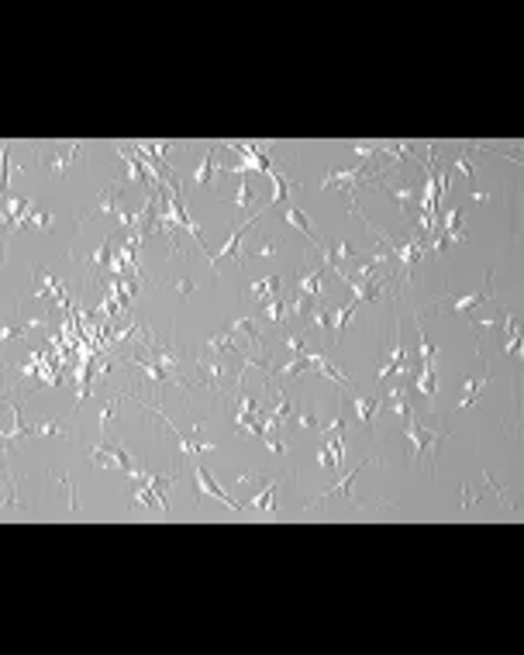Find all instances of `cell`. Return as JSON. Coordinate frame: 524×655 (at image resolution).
Here are the masks:
<instances>
[{"label":"cell","instance_id":"obj_6","mask_svg":"<svg viewBox=\"0 0 524 655\" xmlns=\"http://www.w3.org/2000/svg\"><path fill=\"white\" fill-rule=\"evenodd\" d=\"M203 352H217V356H242V349H239V342H235V328L224 325V328H221V335L207 338Z\"/></svg>","mask_w":524,"mask_h":655},{"label":"cell","instance_id":"obj_14","mask_svg":"<svg viewBox=\"0 0 524 655\" xmlns=\"http://www.w3.org/2000/svg\"><path fill=\"white\" fill-rule=\"evenodd\" d=\"M352 404H356V410H359V421L363 424H372L376 421V414H379V407H383V400L379 397H359V393H352Z\"/></svg>","mask_w":524,"mask_h":655},{"label":"cell","instance_id":"obj_7","mask_svg":"<svg viewBox=\"0 0 524 655\" xmlns=\"http://www.w3.org/2000/svg\"><path fill=\"white\" fill-rule=\"evenodd\" d=\"M194 473H197V483H201V490H203V493H210V497H217V500H221V504H228L231 511H242V507H245L242 500H235V497H228V493H224V490H221V487H217V483H214V480H210V473H207V466H194Z\"/></svg>","mask_w":524,"mask_h":655},{"label":"cell","instance_id":"obj_4","mask_svg":"<svg viewBox=\"0 0 524 655\" xmlns=\"http://www.w3.org/2000/svg\"><path fill=\"white\" fill-rule=\"evenodd\" d=\"M365 462H369V459H365ZM365 462H363V466H365ZM363 466H352V469H349V473H345V476H342V480H338V483L331 487V490H328V493H318V500H311L307 507H318V504H321L324 497H342V500H349V504H356V507L363 511L365 504H359V500L352 497V480L359 476V469H363Z\"/></svg>","mask_w":524,"mask_h":655},{"label":"cell","instance_id":"obj_21","mask_svg":"<svg viewBox=\"0 0 524 655\" xmlns=\"http://www.w3.org/2000/svg\"><path fill=\"white\" fill-rule=\"evenodd\" d=\"M469 149H473V145H462V152H459V156H455L448 166H452V169H459V173H462V176H466V180L476 187V173H473V166H469Z\"/></svg>","mask_w":524,"mask_h":655},{"label":"cell","instance_id":"obj_11","mask_svg":"<svg viewBox=\"0 0 524 655\" xmlns=\"http://www.w3.org/2000/svg\"><path fill=\"white\" fill-rule=\"evenodd\" d=\"M214 173H221V163L214 159V149L207 152L201 159V166H197V173H194V190H203L210 180H214Z\"/></svg>","mask_w":524,"mask_h":655},{"label":"cell","instance_id":"obj_9","mask_svg":"<svg viewBox=\"0 0 524 655\" xmlns=\"http://www.w3.org/2000/svg\"><path fill=\"white\" fill-rule=\"evenodd\" d=\"M283 217H286V224H293L297 231H304V238L311 242V248H318V245H321V242L314 238V231H311V221H307V214H304L300 207L286 204V214H283Z\"/></svg>","mask_w":524,"mask_h":655},{"label":"cell","instance_id":"obj_3","mask_svg":"<svg viewBox=\"0 0 524 655\" xmlns=\"http://www.w3.org/2000/svg\"><path fill=\"white\" fill-rule=\"evenodd\" d=\"M86 217H114V221H121V210H118V180H111V187L104 190V197L90 207V210H83L80 224ZM80 224H76V228H80Z\"/></svg>","mask_w":524,"mask_h":655},{"label":"cell","instance_id":"obj_17","mask_svg":"<svg viewBox=\"0 0 524 655\" xmlns=\"http://www.w3.org/2000/svg\"><path fill=\"white\" fill-rule=\"evenodd\" d=\"M276 487H280V480H269V483L259 490V497L252 500V507H255V511H266V514L273 518V514H276V511H273V493H276Z\"/></svg>","mask_w":524,"mask_h":655},{"label":"cell","instance_id":"obj_5","mask_svg":"<svg viewBox=\"0 0 524 655\" xmlns=\"http://www.w3.org/2000/svg\"><path fill=\"white\" fill-rule=\"evenodd\" d=\"M280 287H283V276L280 273H269L266 280H255V283H248V300H255V304H269L273 297H280Z\"/></svg>","mask_w":524,"mask_h":655},{"label":"cell","instance_id":"obj_15","mask_svg":"<svg viewBox=\"0 0 524 655\" xmlns=\"http://www.w3.org/2000/svg\"><path fill=\"white\" fill-rule=\"evenodd\" d=\"M417 390L428 397V404H435V359L421 363V376H417Z\"/></svg>","mask_w":524,"mask_h":655},{"label":"cell","instance_id":"obj_25","mask_svg":"<svg viewBox=\"0 0 524 655\" xmlns=\"http://www.w3.org/2000/svg\"><path fill=\"white\" fill-rule=\"evenodd\" d=\"M231 201H235V207H248L252 201H255V194H252V187H248V183H242V187L235 190V197H231Z\"/></svg>","mask_w":524,"mask_h":655},{"label":"cell","instance_id":"obj_19","mask_svg":"<svg viewBox=\"0 0 524 655\" xmlns=\"http://www.w3.org/2000/svg\"><path fill=\"white\" fill-rule=\"evenodd\" d=\"M35 438H76V431H69V428L48 421V424H35Z\"/></svg>","mask_w":524,"mask_h":655},{"label":"cell","instance_id":"obj_20","mask_svg":"<svg viewBox=\"0 0 524 655\" xmlns=\"http://www.w3.org/2000/svg\"><path fill=\"white\" fill-rule=\"evenodd\" d=\"M286 352H290V359H304V356H311L314 349L307 345L304 335H286Z\"/></svg>","mask_w":524,"mask_h":655},{"label":"cell","instance_id":"obj_24","mask_svg":"<svg viewBox=\"0 0 524 655\" xmlns=\"http://www.w3.org/2000/svg\"><path fill=\"white\" fill-rule=\"evenodd\" d=\"M69 163H73V159H66V156H52L48 163H41V166L52 169V173H59V176H66V173H69Z\"/></svg>","mask_w":524,"mask_h":655},{"label":"cell","instance_id":"obj_1","mask_svg":"<svg viewBox=\"0 0 524 655\" xmlns=\"http://www.w3.org/2000/svg\"><path fill=\"white\" fill-rule=\"evenodd\" d=\"M245 383V369L231 366L228 359H221L217 352H197L194 356V372H190V386H203L207 393H214V400H224L231 390H239Z\"/></svg>","mask_w":524,"mask_h":655},{"label":"cell","instance_id":"obj_27","mask_svg":"<svg viewBox=\"0 0 524 655\" xmlns=\"http://www.w3.org/2000/svg\"><path fill=\"white\" fill-rule=\"evenodd\" d=\"M255 252H259V255H273V252H276V242H266V245H259Z\"/></svg>","mask_w":524,"mask_h":655},{"label":"cell","instance_id":"obj_12","mask_svg":"<svg viewBox=\"0 0 524 655\" xmlns=\"http://www.w3.org/2000/svg\"><path fill=\"white\" fill-rule=\"evenodd\" d=\"M311 321L321 328L324 335L331 338V342H338V331H335V311L331 307H324V304H314L311 307Z\"/></svg>","mask_w":524,"mask_h":655},{"label":"cell","instance_id":"obj_22","mask_svg":"<svg viewBox=\"0 0 524 655\" xmlns=\"http://www.w3.org/2000/svg\"><path fill=\"white\" fill-rule=\"evenodd\" d=\"M293 421H297L300 428H311V431H318V435H321V428H324L321 421H318V414H311L307 407H297V410H293Z\"/></svg>","mask_w":524,"mask_h":655},{"label":"cell","instance_id":"obj_2","mask_svg":"<svg viewBox=\"0 0 524 655\" xmlns=\"http://www.w3.org/2000/svg\"><path fill=\"white\" fill-rule=\"evenodd\" d=\"M483 300L497 304V297H493V276H486V290H480V293H469V297H435V307L445 311V314H466V311H473Z\"/></svg>","mask_w":524,"mask_h":655},{"label":"cell","instance_id":"obj_10","mask_svg":"<svg viewBox=\"0 0 524 655\" xmlns=\"http://www.w3.org/2000/svg\"><path fill=\"white\" fill-rule=\"evenodd\" d=\"M442 231L452 238V242H459V245H466V242H469V235H466V228H462V207H455V210H448V214H445Z\"/></svg>","mask_w":524,"mask_h":655},{"label":"cell","instance_id":"obj_8","mask_svg":"<svg viewBox=\"0 0 524 655\" xmlns=\"http://www.w3.org/2000/svg\"><path fill=\"white\" fill-rule=\"evenodd\" d=\"M394 372H407V352H403V342H401V328L394 331V342H390V363L383 366L379 379H390Z\"/></svg>","mask_w":524,"mask_h":655},{"label":"cell","instance_id":"obj_26","mask_svg":"<svg viewBox=\"0 0 524 655\" xmlns=\"http://www.w3.org/2000/svg\"><path fill=\"white\" fill-rule=\"evenodd\" d=\"M176 290H180L183 297H190V293H197V283H194V280H176Z\"/></svg>","mask_w":524,"mask_h":655},{"label":"cell","instance_id":"obj_23","mask_svg":"<svg viewBox=\"0 0 524 655\" xmlns=\"http://www.w3.org/2000/svg\"><path fill=\"white\" fill-rule=\"evenodd\" d=\"M28 224H35V228H41V231H48V228H52V214H48V210H32V214H28Z\"/></svg>","mask_w":524,"mask_h":655},{"label":"cell","instance_id":"obj_13","mask_svg":"<svg viewBox=\"0 0 524 655\" xmlns=\"http://www.w3.org/2000/svg\"><path fill=\"white\" fill-rule=\"evenodd\" d=\"M383 190H387L394 201H401V207H410L417 197H421V190H414L407 180H401V183H383Z\"/></svg>","mask_w":524,"mask_h":655},{"label":"cell","instance_id":"obj_18","mask_svg":"<svg viewBox=\"0 0 524 655\" xmlns=\"http://www.w3.org/2000/svg\"><path fill=\"white\" fill-rule=\"evenodd\" d=\"M486 376H490V369H483V379H469V383H466V397L455 404V410H469V407H473V400H476V397H480V390H483Z\"/></svg>","mask_w":524,"mask_h":655},{"label":"cell","instance_id":"obj_16","mask_svg":"<svg viewBox=\"0 0 524 655\" xmlns=\"http://www.w3.org/2000/svg\"><path fill=\"white\" fill-rule=\"evenodd\" d=\"M90 462H93L97 469H111V466H118V462H114V445H111V442H100L97 449H90Z\"/></svg>","mask_w":524,"mask_h":655}]
</instances>
